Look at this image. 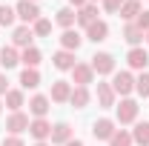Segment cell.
<instances>
[{
  "label": "cell",
  "instance_id": "obj_1",
  "mask_svg": "<svg viewBox=\"0 0 149 146\" xmlns=\"http://www.w3.org/2000/svg\"><path fill=\"white\" fill-rule=\"evenodd\" d=\"M109 86L115 89V95L129 97L132 92H135V77H132V72H115V77H112Z\"/></svg>",
  "mask_w": 149,
  "mask_h": 146
},
{
  "label": "cell",
  "instance_id": "obj_2",
  "mask_svg": "<svg viewBox=\"0 0 149 146\" xmlns=\"http://www.w3.org/2000/svg\"><path fill=\"white\" fill-rule=\"evenodd\" d=\"M92 72L95 74H115V55L112 52H97L92 55Z\"/></svg>",
  "mask_w": 149,
  "mask_h": 146
},
{
  "label": "cell",
  "instance_id": "obj_3",
  "mask_svg": "<svg viewBox=\"0 0 149 146\" xmlns=\"http://www.w3.org/2000/svg\"><path fill=\"white\" fill-rule=\"evenodd\" d=\"M138 103L132 100V97H123L120 100V106H115V115H118V123H135L138 120Z\"/></svg>",
  "mask_w": 149,
  "mask_h": 146
},
{
  "label": "cell",
  "instance_id": "obj_4",
  "mask_svg": "<svg viewBox=\"0 0 149 146\" xmlns=\"http://www.w3.org/2000/svg\"><path fill=\"white\" fill-rule=\"evenodd\" d=\"M29 115H23V112H12L9 117H6V129H9V135H23L26 129H29Z\"/></svg>",
  "mask_w": 149,
  "mask_h": 146
},
{
  "label": "cell",
  "instance_id": "obj_5",
  "mask_svg": "<svg viewBox=\"0 0 149 146\" xmlns=\"http://www.w3.org/2000/svg\"><path fill=\"white\" fill-rule=\"evenodd\" d=\"M15 12H17V17L29 26V23H35L37 17H40V9H37V3H32V0H20L17 6H15Z\"/></svg>",
  "mask_w": 149,
  "mask_h": 146
},
{
  "label": "cell",
  "instance_id": "obj_6",
  "mask_svg": "<svg viewBox=\"0 0 149 146\" xmlns=\"http://www.w3.org/2000/svg\"><path fill=\"white\" fill-rule=\"evenodd\" d=\"M126 63H129V69H138V72H143L149 63V52L143 46H132L129 55H126Z\"/></svg>",
  "mask_w": 149,
  "mask_h": 146
},
{
  "label": "cell",
  "instance_id": "obj_7",
  "mask_svg": "<svg viewBox=\"0 0 149 146\" xmlns=\"http://www.w3.org/2000/svg\"><path fill=\"white\" fill-rule=\"evenodd\" d=\"M57 40H60V49H66V52H77L80 43H83V35H80L77 29H63V35L57 37Z\"/></svg>",
  "mask_w": 149,
  "mask_h": 146
},
{
  "label": "cell",
  "instance_id": "obj_8",
  "mask_svg": "<svg viewBox=\"0 0 149 146\" xmlns=\"http://www.w3.org/2000/svg\"><path fill=\"white\" fill-rule=\"evenodd\" d=\"M29 135H32L35 140H49V138H52V123H49L46 117H35V120L29 123Z\"/></svg>",
  "mask_w": 149,
  "mask_h": 146
},
{
  "label": "cell",
  "instance_id": "obj_9",
  "mask_svg": "<svg viewBox=\"0 0 149 146\" xmlns=\"http://www.w3.org/2000/svg\"><path fill=\"white\" fill-rule=\"evenodd\" d=\"M72 80L77 83V86H86V89H89V83L95 80L92 66H89V63H74V69H72Z\"/></svg>",
  "mask_w": 149,
  "mask_h": 146
},
{
  "label": "cell",
  "instance_id": "obj_10",
  "mask_svg": "<svg viewBox=\"0 0 149 146\" xmlns=\"http://www.w3.org/2000/svg\"><path fill=\"white\" fill-rule=\"evenodd\" d=\"M92 135H95V140H109L112 135H115V120H109V117L95 120L92 123Z\"/></svg>",
  "mask_w": 149,
  "mask_h": 146
},
{
  "label": "cell",
  "instance_id": "obj_11",
  "mask_svg": "<svg viewBox=\"0 0 149 146\" xmlns=\"http://www.w3.org/2000/svg\"><path fill=\"white\" fill-rule=\"evenodd\" d=\"M106 37H109V23L106 20H95L86 29V40H92V43H103Z\"/></svg>",
  "mask_w": 149,
  "mask_h": 146
},
{
  "label": "cell",
  "instance_id": "obj_12",
  "mask_svg": "<svg viewBox=\"0 0 149 146\" xmlns=\"http://www.w3.org/2000/svg\"><path fill=\"white\" fill-rule=\"evenodd\" d=\"M52 63H55V69H60V72H72L77 60H74V52L60 49V52H55V55H52Z\"/></svg>",
  "mask_w": 149,
  "mask_h": 146
},
{
  "label": "cell",
  "instance_id": "obj_13",
  "mask_svg": "<svg viewBox=\"0 0 149 146\" xmlns=\"http://www.w3.org/2000/svg\"><path fill=\"white\" fill-rule=\"evenodd\" d=\"M32 40H35V32H32L26 23H23V26H17V29L12 32V43H15V49H17V46L29 49V46H32Z\"/></svg>",
  "mask_w": 149,
  "mask_h": 146
},
{
  "label": "cell",
  "instance_id": "obj_14",
  "mask_svg": "<svg viewBox=\"0 0 149 146\" xmlns=\"http://www.w3.org/2000/svg\"><path fill=\"white\" fill-rule=\"evenodd\" d=\"M69 97H72V83H69V80H55V83H52V97H49V100L66 103Z\"/></svg>",
  "mask_w": 149,
  "mask_h": 146
},
{
  "label": "cell",
  "instance_id": "obj_15",
  "mask_svg": "<svg viewBox=\"0 0 149 146\" xmlns=\"http://www.w3.org/2000/svg\"><path fill=\"white\" fill-rule=\"evenodd\" d=\"M49 140L57 143V146H66L69 140H72V126H69V123H63V120L55 123V126H52V138H49Z\"/></svg>",
  "mask_w": 149,
  "mask_h": 146
},
{
  "label": "cell",
  "instance_id": "obj_16",
  "mask_svg": "<svg viewBox=\"0 0 149 146\" xmlns=\"http://www.w3.org/2000/svg\"><path fill=\"white\" fill-rule=\"evenodd\" d=\"M55 23H57V26H63V29H72L74 23H77V12H74L72 6H63V9H57Z\"/></svg>",
  "mask_w": 149,
  "mask_h": 146
},
{
  "label": "cell",
  "instance_id": "obj_17",
  "mask_svg": "<svg viewBox=\"0 0 149 146\" xmlns=\"http://www.w3.org/2000/svg\"><path fill=\"white\" fill-rule=\"evenodd\" d=\"M17 63H20V52L15 46H3V49H0V66H3V69H15Z\"/></svg>",
  "mask_w": 149,
  "mask_h": 146
},
{
  "label": "cell",
  "instance_id": "obj_18",
  "mask_svg": "<svg viewBox=\"0 0 149 146\" xmlns=\"http://www.w3.org/2000/svg\"><path fill=\"white\" fill-rule=\"evenodd\" d=\"M89 100H92V95H89V89H86V86H74V89H72L69 103H72L74 109H86V106H89Z\"/></svg>",
  "mask_w": 149,
  "mask_h": 146
},
{
  "label": "cell",
  "instance_id": "obj_19",
  "mask_svg": "<svg viewBox=\"0 0 149 146\" xmlns=\"http://www.w3.org/2000/svg\"><path fill=\"white\" fill-rule=\"evenodd\" d=\"M95 20H97V6H95V3H86L83 9H77V23H80L83 29H89Z\"/></svg>",
  "mask_w": 149,
  "mask_h": 146
},
{
  "label": "cell",
  "instance_id": "obj_20",
  "mask_svg": "<svg viewBox=\"0 0 149 146\" xmlns=\"http://www.w3.org/2000/svg\"><path fill=\"white\" fill-rule=\"evenodd\" d=\"M115 97H118V95H115V89H112L109 83H97V103H100L103 109H112V106H115Z\"/></svg>",
  "mask_w": 149,
  "mask_h": 146
},
{
  "label": "cell",
  "instance_id": "obj_21",
  "mask_svg": "<svg viewBox=\"0 0 149 146\" xmlns=\"http://www.w3.org/2000/svg\"><path fill=\"white\" fill-rule=\"evenodd\" d=\"M49 103H52V100H49L46 95H35V97L29 100V112H32L35 117H46V112H49Z\"/></svg>",
  "mask_w": 149,
  "mask_h": 146
},
{
  "label": "cell",
  "instance_id": "obj_22",
  "mask_svg": "<svg viewBox=\"0 0 149 146\" xmlns=\"http://www.w3.org/2000/svg\"><path fill=\"white\" fill-rule=\"evenodd\" d=\"M40 60H43V55H40V49H37V46L23 49V55H20V63H23L26 69H37V66H40Z\"/></svg>",
  "mask_w": 149,
  "mask_h": 146
},
{
  "label": "cell",
  "instance_id": "obj_23",
  "mask_svg": "<svg viewBox=\"0 0 149 146\" xmlns=\"http://www.w3.org/2000/svg\"><path fill=\"white\" fill-rule=\"evenodd\" d=\"M143 12V6L138 3V0H126L123 6H120V17L126 20V23H135V17Z\"/></svg>",
  "mask_w": 149,
  "mask_h": 146
},
{
  "label": "cell",
  "instance_id": "obj_24",
  "mask_svg": "<svg viewBox=\"0 0 149 146\" xmlns=\"http://www.w3.org/2000/svg\"><path fill=\"white\" fill-rule=\"evenodd\" d=\"M132 140H135L138 146H149V120L135 123V129H132Z\"/></svg>",
  "mask_w": 149,
  "mask_h": 146
},
{
  "label": "cell",
  "instance_id": "obj_25",
  "mask_svg": "<svg viewBox=\"0 0 149 146\" xmlns=\"http://www.w3.org/2000/svg\"><path fill=\"white\" fill-rule=\"evenodd\" d=\"M20 86L23 89H37L40 86V72L37 69H23L20 72Z\"/></svg>",
  "mask_w": 149,
  "mask_h": 146
},
{
  "label": "cell",
  "instance_id": "obj_26",
  "mask_svg": "<svg viewBox=\"0 0 149 146\" xmlns=\"http://www.w3.org/2000/svg\"><path fill=\"white\" fill-rule=\"evenodd\" d=\"M3 97H6V106H9L12 112H20V106L26 103V100H23V92H20V89H9Z\"/></svg>",
  "mask_w": 149,
  "mask_h": 146
},
{
  "label": "cell",
  "instance_id": "obj_27",
  "mask_svg": "<svg viewBox=\"0 0 149 146\" xmlns=\"http://www.w3.org/2000/svg\"><path fill=\"white\" fill-rule=\"evenodd\" d=\"M123 40H126L129 46H138V43L143 40V32H141L135 23H126V26H123Z\"/></svg>",
  "mask_w": 149,
  "mask_h": 146
},
{
  "label": "cell",
  "instance_id": "obj_28",
  "mask_svg": "<svg viewBox=\"0 0 149 146\" xmlns=\"http://www.w3.org/2000/svg\"><path fill=\"white\" fill-rule=\"evenodd\" d=\"M135 140H132V132H126V129H115V135L109 138V146H132Z\"/></svg>",
  "mask_w": 149,
  "mask_h": 146
},
{
  "label": "cell",
  "instance_id": "obj_29",
  "mask_svg": "<svg viewBox=\"0 0 149 146\" xmlns=\"http://www.w3.org/2000/svg\"><path fill=\"white\" fill-rule=\"evenodd\" d=\"M32 32H35L37 37H46V35H52V20H46V17H37L35 23H32Z\"/></svg>",
  "mask_w": 149,
  "mask_h": 146
},
{
  "label": "cell",
  "instance_id": "obj_30",
  "mask_svg": "<svg viewBox=\"0 0 149 146\" xmlns=\"http://www.w3.org/2000/svg\"><path fill=\"white\" fill-rule=\"evenodd\" d=\"M135 92H138L141 97H149V72H141L135 77Z\"/></svg>",
  "mask_w": 149,
  "mask_h": 146
},
{
  "label": "cell",
  "instance_id": "obj_31",
  "mask_svg": "<svg viewBox=\"0 0 149 146\" xmlns=\"http://www.w3.org/2000/svg\"><path fill=\"white\" fill-rule=\"evenodd\" d=\"M17 17V12H15V6H0V26H12Z\"/></svg>",
  "mask_w": 149,
  "mask_h": 146
},
{
  "label": "cell",
  "instance_id": "obj_32",
  "mask_svg": "<svg viewBox=\"0 0 149 146\" xmlns=\"http://www.w3.org/2000/svg\"><path fill=\"white\" fill-rule=\"evenodd\" d=\"M135 26H138L141 32H146V29H149V9H143V12L135 17Z\"/></svg>",
  "mask_w": 149,
  "mask_h": 146
},
{
  "label": "cell",
  "instance_id": "obj_33",
  "mask_svg": "<svg viewBox=\"0 0 149 146\" xmlns=\"http://www.w3.org/2000/svg\"><path fill=\"white\" fill-rule=\"evenodd\" d=\"M123 3H126V0H103V9H106L109 15H115V12H120Z\"/></svg>",
  "mask_w": 149,
  "mask_h": 146
},
{
  "label": "cell",
  "instance_id": "obj_34",
  "mask_svg": "<svg viewBox=\"0 0 149 146\" xmlns=\"http://www.w3.org/2000/svg\"><path fill=\"white\" fill-rule=\"evenodd\" d=\"M0 146H26V143H23L20 135H9V138H3V143H0Z\"/></svg>",
  "mask_w": 149,
  "mask_h": 146
},
{
  "label": "cell",
  "instance_id": "obj_35",
  "mask_svg": "<svg viewBox=\"0 0 149 146\" xmlns=\"http://www.w3.org/2000/svg\"><path fill=\"white\" fill-rule=\"evenodd\" d=\"M6 92H9V77H6V74H0V97H3Z\"/></svg>",
  "mask_w": 149,
  "mask_h": 146
},
{
  "label": "cell",
  "instance_id": "obj_36",
  "mask_svg": "<svg viewBox=\"0 0 149 146\" xmlns=\"http://www.w3.org/2000/svg\"><path fill=\"white\" fill-rule=\"evenodd\" d=\"M86 3H89V0H69V6H72L74 12H77V9H83V6H86Z\"/></svg>",
  "mask_w": 149,
  "mask_h": 146
},
{
  "label": "cell",
  "instance_id": "obj_37",
  "mask_svg": "<svg viewBox=\"0 0 149 146\" xmlns=\"http://www.w3.org/2000/svg\"><path fill=\"white\" fill-rule=\"evenodd\" d=\"M66 146H83V143H80L77 138H72V140H69V143H66Z\"/></svg>",
  "mask_w": 149,
  "mask_h": 146
},
{
  "label": "cell",
  "instance_id": "obj_38",
  "mask_svg": "<svg viewBox=\"0 0 149 146\" xmlns=\"http://www.w3.org/2000/svg\"><path fill=\"white\" fill-rule=\"evenodd\" d=\"M35 146H49V143H46V140H37V143Z\"/></svg>",
  "mask_w": 149,
  "mask_h": 146
},
{
  "label": "cell",
  "instance_id": "obj_39",
  "mask_svg": "<svg viewBox=\"0 0 149 146\" xmlns=\"http://www.w3.org/2000/svg\"><path fill=\"white\" fill-rule=\"evenodd\" d=\"M143 40H146V43H149V29H146V32H143Z\"/></svg>",
  "mask_w": 149,
  "mask_h": 146
},
{
  "label": "cell",
  "instance_id": "obj_40",
  "mask_svg": "<svg viewBox=\"0 0 149 146\" xmlns=\"http://www.w3.org/2000/svg\"><path fill=\"white\" fill-rule=\"evenodd\" d=\"M89 3H97V0H89Z\"/></svg>",
  "mask_w": 149,
  "mask_h": 146
},
{
  "label": "cell",
  "instance_id": "obj_41",
  "mask_svg": "<svg viewBox=\"0 0 149 146\" xmlns=\"http://www.w3.org/2000/svg\"><path fill=\"white\" fill-rule=\"evenodd\" d=\"M0 112H3V103H0Z\"/></svg>",
  "mask_w": 149,
  "mask_h": 146
},
{
  "label": "cell",
  "instance_id": "obj_42",
  "mask_svg": "<svg viewBox=\"0 0 149 146\" xmlns=\"http://www.w3.org/2000/svg\"><path fill=\"white\" fill-rule=\"evenodd\" d=\"M32 3H37V0H32Z\"/></svg>",
  "mask_w": 149,
  "mask_h": 146
},
{
  "label": "cell",
  "instance_id": "obj_43",
  "mask_svg": "<svg viewBox=\"0 0 149 146\" xmlns=\"http://www.w3.org/2000/svg\"><path fill=\"white\" fill-rule=\"evenodd\" d=\"M138 3H141V0H138Z\"/></svg>",
  "mask_w": 149,
  "mask_h": 146
}]
</instances>
